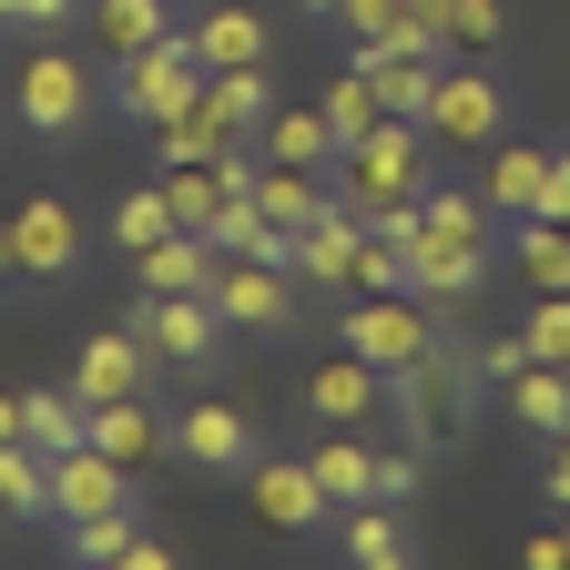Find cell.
<instances>
[{"label": "cell", "mask_w": 570, "mask_h": 570, "mask_svg": "<svg viewBox=\"0 0 570 570\" xmlns=\"http://www.w3.org/2000/svg\"><path fill=\"white\" fill-rule=\"evenodd\" d=\"M540 214H550V225H570V154H550V184H540Z\"/></svg>", "instance_id": "cell-42"}, {"label": "cell", "mask_w": 570, "mask_h": 570, "mask_svg": "<svg viewBox=\"0 0 570 570\" xmlns=\"http://www.w3.org/2000/svg\"><path fill=\"white\" fill-rule=\"evenodd\" d=\"M417 194H428V132L397 122V112H377V132H356L336 154V204L377 225L387 204H417Z\"/></svg>", "instance_id": "cell-1"}, {"label": "cell", "mask_w": 570, "mask_h": 570, "mask_svg": "<svg viewBox=\"0 0 570 570\" xmlns=\"http://www.w3.org/2000/svg\"><path fill=\"white\" fill-rule=\"evenodd\" d=\"M356 61H367V82L397 122H428V92H439V61L449 51H417V41H356Z\"/></svg>", "instance_id": "cell-12"}, {"label": "cell", "mask_w": 570, "mask_h": 570, "mask_svg": "<svg viewBox=\"0 0 570 570\" xmlns=\"http://www.w3.org/2000/svg\"><path fill=\"white\" fill-rule=\"evenodd\" d=\"M428 142H459V154H489L499 132H510V92H499V71L479 61H439V92H428Z\"/></svg>", "instance_id": "cell-3"}, {"label": "cell", "mask_w": 570, "mask_h": 570, "mask_svg": "<svg viewBox=\"0 0 570 570\" xmlns=\"http://www.w3.org/2000/svg\"><path fill=\"white\" fill-rule=\"evenodd\" d=\"M194 51H204V71H235V61H265V21H255V11H235V0H214V11L194 21Z\"/></svg>", "instance_id": "cell-27"}, {"label": "cell", "mask_w": 570, "mask_h": 570, "mask_svg": "<svg viewBox=\"0 0 570 570\" xmlns=\"http://www.w3.org/2000/svg\"><path fill=\"white\" fill-rule=\"evenodd\" d=\"M51 510V449L0 439V520H41Z\"/></svg>", "instance_id": "cell-25"}, {"label": "cell", "mask_w": 570, "mask_h": 570, "mask_svg": "<svg viewBox=\"0 0 570 570\" xmlns=\"http://www.w3.org/2000/svg\"><path fill=\"white\" fill-rule=\"evenodd\" d=\"M245 479H255V520H265V530H285V540H306V530H326V520H336V499L316 489V469H306V459H265V449H255V469H245Z\"/></svg>", "instance_id": "cell-8"}, {"label": "cell", "mask_w": 570, "mask_h": 570, "mask_svg": "<svg viewBox=\"0 0 570 570\" xmlns=\"http://www.w3.org/2000/svg\"><path fill=\"white\" fill-rule=\"evenodd\" d=\"M235 142H245V122H235L225 102H194V112H174V122H164L154 154H164V174H174V164H214V154H235Z\"/></svg>", "instance_id": "cell-21"}, {"label": "cell", "mask_w": 570, "mask_h": 570, "mask_svg": "<svg viewBox=\"0 0 570 570\" xmlns=\"http://www.w3.org/2000/svg\"><path fill=\"white\" fill-rule=\"evenodd\" d=\"M255 204L275 214V225H285V235H306V225H316V214H326L336 194H326V184H316L306 164H265V174H255Z\"/></svg>", "instance_id": "cell-26"}, {"label": "cell", "mask_w": 570, "mask_h": 570, "mask_svg": "<svg viewBox=\"0 0 570 570\" xmlns=\"http://www.w3.org/2000/svg\"><path fill=\"white\" fill-rule=\"evenodd\" d=\"M306 407H316L326 428H367V417L387 407V367H367V356H356V346H336L326 367L306 377Z\"/></svg>", "instance_id": "cell-13"}, {"label": "cell", "mask_w": 570, "mask_h": 570, "mask_svg": "<svg viewBox=\"0 0 570 570\" xmlns=\"http://www.w3.org/2000/svg\"><path fill=\"white\" fill-rule=\"evenodd\" d=\"M132 336L154 346V367H214L225 316H214V296H142L132 306Z\"/></svg>", "instance_id": "cell-6"}, {"label": "cell", "mask_w": 570, "mask_h": 570, "mask_svg": "<svg viewBox=\"0 0 570 570\" xmlns=\"http://www.w3.org/2000/svg\"><path fill=\"white\" fill-rule=\"evenodd\" d=\"M550 499L570 510V439H560V459H550Z\"/></svg>", "instance_id": "cell-43"}, {"label": "cell", "mask_w": 570, "mask_h": 570, "mask_svg": "<svg viewBox=\"0 0 570 570\" xmlns=\"http://www.w3.org/2000/svg\"><path fill=\"white\" fill-rule=\"evenodd\" d=\"M0 275H21V255H11V225H0Z\"/></svg>", "instance_id": "cell-45"}, {"label": "cell", "mask_w": 570, "mask_h": 570, "mask_svg": "<svg viewBox=\"0 0 570 570\" xmlns=\"http://www.w3.org/2000/svg\"><path fill=\"white\" fill-rule=\"evenodd\" d=\"M154 235H174V204H164V184H142V194H122V204H112V245H122V255H142Z\"/></svg>", "instance_id": "cell-32"}, {"label": "cell", "mask_w": 570, "mask_h": 570, "mask_svg": "<svg viewBox=\"0 0 570 570\" xmlns=\"http://www.w3.org/2000/svg\"><path fill=\"white\" fill-rule=\"evenodd\" d=\"M11 255H21L31 285H61L71 265H82V214H71L61 194H31V204L11 214Z\"/></svg>", "instance_id": "cell-9"}, {"label": "cell", "mask_w": 570, "mask_h": 570, "mask_svg": "<svg viewBox=\"0 0 570 570\" xmlns=\"http://www.w3.org/2000/svg\"><path fill=\"white\" fill-rule=\"evenodd\" d=\"M520 560H530V570H570V520L530 530V540H520Z\"/></svg>", "instance_id": "cell-40"}, {"label": "cell", "mask_w": 570, "mask_h": 570, "mask_svg": "<svg viewBox=\"0 0 570 570\" xmlns=\"http://www.w3.org/2000/svg\"><path fill=\"white\" fill-rule=\"evenodd\" d=\"M520 367H530V336H489V346H479V377H489V387H510Z\"/></svg>", "instance_id": "cell-37"}, {"label": "cell", "mask_w": 570, "mask_h": 570, "mask_svg": "<svg viewBox=\"0 0 570 570\" xmlns=\"http://www.w3.org/2000/svg\"><path fill=\"white\" fill-rule=\"evenodd\" d=\"M510 265L540 285V296H570V225H550V214H520V235H510Z\"/></svg>", "instance_id": "cell-23"}, {"label": "cell", "mask_w": 570, "mask_h": 570, "mask_svg": "<svg viewBox=\"0 0 570 570\" xmlns=\"http://www.w3.org/2000/svg\"><path fill=\"white\" fill-rule=\"evenodd\" d=\"M174 459H184V469H225V479H245V469H255V428H245L225 397H204V407L174 417Z\"/></svg>", "instance_id": "cell-11"}, {"label": "cell", "mask_w": 570, "mask_h": 570, "mask_svg": "<svg viewBox=\"0 0 570 570\" xmlns=\"http://www.w3.org/2000/svg\"><path fill=\"white\" fill-rule=\"evenodd\" d=\"M21 122L41 142H71V132L92 122V71L71 61V51H31L21 61Z\"/></svg>", "instance_id": "cell-5"}, {"label": "cell", "mask_w": 570, "mask_h": 570, "mask_svg": "<svg viewBox=\"0 0 570 570\" xmlns=\"http://www.w3.org/2000/svg\"><path fill=\"white\" fill-rule=\"evenodd\" d=\"M356 245H367V214L326 204L316 225L296 235V275H306V285H356Z\"/></svg>", "instance_id": "cell-19"}, {"label": "cell", "mask_w": 570, "mask_h": 570, "mask_svg": "<svg viewBox=\"0 0 570 570\" xmlns=\"http://www.w3.org/2000/svg\"><path fill=\"white\" fill-rule=\"evenodd\" d=\"M336 21H346L356 41H387V31H397V0H336Z\"/></svg>", "instance_id": "cell-38"}, {"label": "cell", "mask_w": 570, "mask_h": 570, "mask_svg": "<svg viewBox=\"0 0 570 570\" xmlns=\"http://www.w3.org/2000/svg\"><path fill=\"white\" fill-rule=\"evenodd\" d=\"M316 112H326V132H336V154H346L356 132H377V112H387V102H377V82H367V61L326 71V102H316Z\"/></svg>", "instance_id": "cell-28"}, {"label": "cell", "mask_w": 570, "mask_h": 570, "mask_svg": "<svg viewBox=\"0 0 570 570\" xmlns=\"http://www.w3.org/2000/svg\"><path fill=\"white\" fill-rule=\"evenodd\" d=\"M204 102V51H194V31H164L154 51H122L112 61V112L122 122H174V112H194Z\"/></svg>", "instance_id": "cell-2"}, {"label": "cell", "mask_w": 570, "mask_h": 570, "mask_svg": "<svg viewBox=\"0 0 570 570\" xmlns=\"http://www.w3.org/2000/svg\"><path fill=\"white\" fill-rule=\"evenodd\" d=\"M204 296H214V316H225V326H265V336H275V326H296V265H255V255H225Z\"/></svg>", "instance_id": "cell-7"}, {"label": "cell", "mask_w": 570, "mask_h": 570, "mask_svg": "<svg viewBox=\"0 0 570 570\" xmlns=\"http://www.w3.org/2000/svg\"><path fill=\"white\" fill-rule=\"evenodd\" d=\"M132 540H142L132 510H92V520H71V560H82V570H92V560H122Z\"/></svg>", "instance_id": "cell-33"}, {"label": "cell", "mask_w": 570, "mask_h": 570, "mask_svg": "<svg viewBox=\"0 0 570 570\" xmlns=\"http://www.w3.org/2000/svg\"><path fill=\"white\" fill-rule=\"evenodd\" d=\"M174 31V11H164V0H92V41L122 61V51H154Z\"/></svg>", "instance_id": "cell-29"}, {"label": "cell", "mask_w": 570, "mask_h": 570, "mask_svg": "<svg viewBox=\"0 0 570 570\" xmlns=\"http://www.w3.org/2000/svg\"><path fill=\"white\" fill-rule=\"evenodd\" d=\"M71 387H82V407H102V397H142V387H154V346H142L132 326H102V336L82 346V367H71Z\"/></svg>", "instance_id": "cell-15"}, {"label": "cell", "mask_w": 570, "mask_h": 570, "mask_svg": "<svg viewBox=\"0 0 570 570\" xmlns=\"http://www.w3.org/2000/svg\"><path fill=\"white\" fill-rule=\"evenodd\" d=\"M499 31H510L499 0H449V51H499Z\"/></svg>", "instance_id": "cell-34"}, {"label": "cell", "mask_w": 570, "mask_h": 570, "mask_svg": "<svg viewBox=\"0 0 570 570\" xmlns=\"http://www.w3.org/2000/svg\"><path fill=\"white\" fill-rule=\"evenodd\" d=\"M510 407H520V428H540V439H570V367L530 356V367L510 377Z\"/></svg>", "instance_id": "cell-24"}, {"label": "cell", "mask_w": 570, "mask_h": 570, "mask_svg": "<svg viewBox=\"0 0 570 570\" xmlns=\"http://www.w3.org/2000/svg\"><path fill=\"white\" fill-rule=\"evenodd\" d=\"M336 154V132H326V112H265V164H326Z\"/></svg>", "instance_id": "cell-30"}, {"label": "cell", "mask_w": 570, "mask_h": 570, "mask_svg": "<svg viewBox=\"0 0 570 570\" xmlns=\"http://www.w3.org/2000/svg\"><path fill=\"white\" fill-rule=\"evenodd\" d=\"M21 439L31 449H82L92 439V407H82V387H21Z\"/></svg>", "instance_id": "cell-22"}, {"label": "cell", "mask_w": 570, "mask_h": 570, "mask_svg": "<svg viewBox=\"0 0 570 570\" xmlns=\"http://www.w3.org/2000/svg\"><path fill=\"white\" fill-rule=\"evenodd\" d=\"M214 265H225V255H214V245H204L194 225H174V235H154V245L132 255L142 296H204V285H214Z\"/></svg>", "instance_id": "cell-16"}, {"label": "cell", "mask_w": 570, "mask_h": 570, "mask_svg": "<svg viewBox=\"0 0 570 570\" xmlns=\"http://www.w3.org/2000/svg\"><path fill=\"white\" fill-rule=\"evenodd\" d=\"M306 469H316V489L336 499V510H356V499H377V449L356 439V428H326V439L306 449Z\"/></svg>", "instance_id": "cell-20"}, {"label": "cell", "mask_w": 570, "mask_h": 570, "mask_svg": "<svg viewBox=\"0 0 570 570\" xmlns=\"http://www.w3.org/2000/svg\"><path fill=\"white\" fill-rule=\"evenodd\" d=\"M306 11H316V21H336V0H306Z\"/></svg>", "instance_id": "cell-46"}, {"label": "cell", "mask_w": 570, "mask_h": 570, "mask_svg": "<svg viewBox=\"0 0 570 570\" xmlns=\"http://www.w3.org/2000/svg\"><path fill=\"white\" fill-rule=\"evenodd\" d=\"M540 184H550V154H540V142H510V132H499L489 154H479V204L499 214V225L540 214Z\"/></svg>", "instance_id": "cell-14"}, {"label": "cell", "mask_w": 570, "mask_h": 570, "mask_svg": "<svg viewBox=\"0 0 570 570\" xmlns=\"http://www.w3.org/2000/svg\"><path fill=\"white\" fill-rule=\"evenodd\" d=\"M92 449L122 459V469H154V459H174V428L142 407V397H102L92 407Z\"/></svg>", "instance_id": "cell-17"}, {"label": "cell", "mask_w": 570, "mask_h": 570, "mask_svg": "<svg viewBox=\"0 0 570 570\" xmlns=\"http://www.w3.org/2000/svg\"><path fill=\"white\" fill-rule=\"evenodd\" d=\"M530 356H550V367H570V296H550V306H530Z\"/></svg>", "instance_id": "cell-36"}, {"label": "cell", "mask_w": 570, "mask_h": 570, "mask_svg": "<svg viewBox=\"0 0 570 570\" xmlns=\"http://www.w3.org/2000/svg\"><path fill=\"white\" fill-rule=\"evenodd\" d=\"M92 510H132V469L102 459V449L82 439V449H61V459H51V520L71 530V520H92Z\"/></svg>", "instance_id": "cell-10"}, {"label": "cell", "mask_w": 570, "mask_h": 570, "mask_svg": "<svg viewBox=\"0 0 570 570\" xmlns=\"http://www.w3.org/2000/svg\"><path fill=\"white\" fill-rule=\"evenodd\" d=\"M336 346H356L367 367L397 377V367H417V356L439 346V306H417L407 285H397V296H356V306L336 316Z\"/></svg>", "instance_id": "cell-4"}, {"label": "cell", "mask_w": 570, "mask_h": 570, "mask_svg": "<svg viewBox=\"0 0 570 570\" xmlns=\"http://www.w3.org/2000/svg\"><path fill=\"white\" fill-rule=\"evenodd\" d=\"M397 285H407V255L367 225V245H356V296H397Z\"/></svg>", "instance_id": "cell-35"}, {"label": "cell", "mask_w": 570, "mask_h": 570, "mask_svg": "<svg viewBox=\"0 0 570 570\" xmlns=\"http://www.w3.org/2000/svg\"><path fill=\"white\" fill-rule=\"evenodd\" d=\"M336 540H346L356 570H407V560H417V550H407V510H397V499H356V510H336Z\"/></svg>", "instance_id": "cell-18"}, {"label": "cell", "mask_w": 570, "mask_h": 570, "mask_svg": "<svg viewBox=\"0 0 570 570\" xmlns=\"http://www.w3.org/2000/svg\"><path fill=\"white\" fill-rule=\"evenodd\" d=\"M82 0H0V21H31V31H61Z\"/></svg>", "instance_id": "cell-41"}, {"label": "cell", "mask_w": 570, "mask_h": 570, "mask_svg": "<svg viewBox=\"0 0 570 570\" xmlns=\"http://www.w3.org/2000/svg\"><path fill=\"white\" fill-rule=\"evenodd\" d=\"M204 102H225V112H235V122L255 132V122L275 112V92H265V61H235V71H204Z\"/></svg>", "instance_id": "cell-31"}, {"label": "cell", "mask_w": 570, "mask_h": 570, "mask_svg": "<svg viewBox=\"0 0 570 570\" xmlns=\"http://www.w3.org/2000/svg\"><path fill=\"white\" fill-rule=\"evenodd\" d=\"M377 499H397V510L417 499V449H377Z\"/></svg>", "instance_id": "cell-39"}, {"label": "cell", "mask_w": 570, "mask_h": 570, "mask_svg": "<svg viewBox=\"0 0 570 570\" xmlns=\"http://www.w3.org/2000/svg\"><path fill=\"white\" fill-rule=\"evenodd\" d=\"M0 439H21V387H0Z\"/></svg>", "instance_id": "cell-44"}]
</instances>
